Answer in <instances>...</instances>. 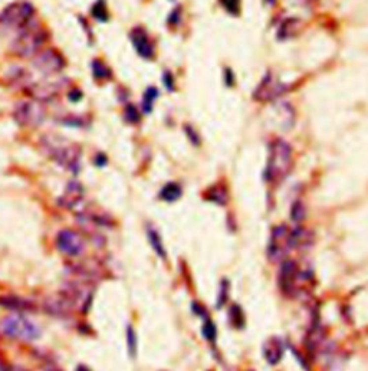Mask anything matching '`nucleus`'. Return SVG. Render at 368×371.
Listing matches in <instances>:
<instances>
[{
	"mask_svg": "<svg viewBox=\"0 0 368 371\" xmlns=\"http://www.w3.org/2000/svg\"><path fill=\"white\" fill-rule=\"evenodd\" d=\"M230 321H232L233 325H236L239 328L243 325V312L237 305H233L232 309H230Z\"/></svg>",
	"mask_w": 368,
	"mask_h": 371,
	"instance_id": "30",
	"label": "nucleus"
},
{
	"mask_svg": "<svg viewBox=\"0 0 368 371\" xmlns=\"http://www.w3.org/2000/svg\"><path fill=\"white\" fill-rule=\"evenodd\" d=\"M56 246L61 252L68 256H79L85 250V243L82 237L70 229L61 230L56 236Z\"/></svg>",
	"mask_w": 368,
	"mask_h": 371,
	"instance_id": "11",
	"label": "nucleus"
},
{
	"mask_svg": "<svg viewBox=\"0 0 368 371\" xmlns=\"http://www.w3.org/2000/svg\"><path fill=\"white\" fill-rule=\"evenodd\" d=\"M294 164V153L289 142L276 138L270 144L265 178L269 183H279L289 174Z\"/></svg>",
	"mask_w": 368,
	"mask_h": 371,
	"instance_id": "1",
	"label": "nucleus"
},
{
	"mask_svg": "<svg viewBox=\"0 0 368 371\" xmlns=\"http://www.w3.org/2000/svg\"><path fill=\"white\" fill-rule=\"evenodd\" d=\"M225 75H226V85L228 87H233L234 85V76H233V72L230 71V69H226L225 71Z\"/></svg>",
	"mask_w": 368,
	"mask_h": 371,
	"instance_id": "36",
	"label": "nucleus"
},
{
	"mask_svg": "<svg viewBox=\"0 0 368 371\" xmlns=\"http://www.w3.org/2000/svg\"><path fill=\"white\" fill-rule=\"evenodd\" d=\"M263 357L265 360L270 364L275 366L278 364L283 357V345L279 338H269L265 345H263Z\"/></svg>",
	"mask_w": 368,
	"mask_h": 371,
	"instance_id": "17",
	"label": "nucleus"
},
{
	"mask_svg": "<svg viewBox=\"0 0 368 371\" xmlns=\"http://www.w3.org/2000/svg\"><path fill=\"white\" fill-rule=\"evenodd\" d=\"M266 1H268V3H272V1H273V0H266Z\"/></svg>",
	"mask_w": 368,
	"mask_h": 371,
	"instance_id": "39",
	"label": "nucleus"
},
{
	"mask_svg": "<svg viewBox=\"0 0 368 371\" xmlns=\"http://www.w3.org/2000/svg\"><path fill=\"white\" fill-rule=\"evenodd\" d=\"M33 67L45 75H53L65 68V59L58 49L46 48L33 56Z\"/></svg>",
	"mask_w": 368,
	"mask_h": 371,
	"instance_id": "9",
	"label": "nucleus"
},
{
	"mask_svg": "<svg viewBox=\"0 0 368 371\" xmlns=\"http://www.w3.org/2000/svg\"><path fill=\"white\" fill-rule=\"evenodd\" d=\"M220 3L232 15H237L240 10V0H220Z\"/></svg>",
	"mask_w": 368,
	"mask_h": 371,
	"instance_id": "31",
	"label": "nucleus"
},
{
	"mask_svg": "<svg viewBox=\"0 0 368 371\" xmlns=\"http://www.w3.org/2000/svg\"><path fill=\"white\" fill-rule=\"evenodd\" d=\"M61 91V85L58 82H35L32 87L28 88V94L40 102L52 101L58 97Z\"/></svg>",
	"mask_w": 368,
	"mask_h": 371,
	"instance_id": "13",
	"label": "nucleus"
},
{
	"mask_svg": "<svg viewBox=\"0 0 368 371\" xmlns=\"http://www.w3.org/2000/svg\"><path fill=\"white\" fill-rule=\"evenodd\" d=\"M124 120L128 124H138L141 121V115L137 109V106L133 105V104H128V105L124 108Z\"/></svg>",
	"mask_w": 368,
	"mask_h": 371,
	"instance_id": "26",
	"label": "nucleus"
},
{
	"mask_svg": "<svg viewBox=\"0 0 368 371\" xmlns=\"http://www.w3.org/2000/svg\"><path fill=\"white\" fill-rule=\"evenodd\" d=\"M292 249L291 243V230L286 226H276L272 230L269 243H268V256L270 261L276 262L285 259L288 252Z\"/></svg>",
	"mask_w": 368,
	"mask_h": 371,
	"instance_id": "8",
	"label": "nucleus"
},
{
	"mask_svg": "<svg viewBox=\"0 0 368 371\" xmlns=\"http://www.w3.org/2000/svg\"><path fill=\"white\" fill-rule=\"evenodd\" d=\"M163 82H164L166 88L168 89V91H174V88H175L174 78H173L171 72H170V71L164 72V78H163Z\"/></svg>",
	"mask_w": 368,
	"mask_h": 371,
	"instance_id": "33",
	"label": "nucleus"
},
{
	"mask_svg": "<svg viewBox=\"0 0 368 371\" xmlns=\"http://www.w3.org/2000/svg\"><path fill=\"white\" fill-rule=\"evenodd\" d=\"M297 26H298V20L297 19H286L283 23H282V26L279 28V37L281 39H288V37H291L292 36V32L297 29Z\"/></svg>",
	"mask_w": 368,
	"mask_h": 371,
	"instance_id": "25",
	"label": "nucleus"
},
{
	"mask_svg": "<svg viewBox=\"0 0 368 371\" xmlns=\"http://www.w3.org/2000/svg\"><path fill=\"white\" fill-rule=\"evenodd\" d=\"M92 73H94V78L98 81H108L112 76V72L109 69V67L101 59L92 61Z\"/></svg>",
	"mask_w": 368,
	"mask_h": 371,
	"instance_id": "21",
	"label": "nucleus"
},
{
	"mask_svg": "<svg viewBox=\"0 0 368 371\" xmlns=\"http://www.w3.org/2000/svg\"><path fill=\"white\" fill-rule=\"evenodd\" d=\"M48 40V32L42 26L29 25L12 42V51L19 58H33Z\"/></svg>",
	"mask_w": 368,
	"mask_h": 371,
	"instance_id": "2",
	"label": "nucleus"
},
{
	"mask_svg": "<svg viewBox=\"0 0 368 371\" xmlns=\"http://www.w3.org/2000/svg\"><path fill=\"white\" fill-rule=\"evenodd\" d=\"M292 249H306L311 245V233L303 228H295L291 230Z\"/></svg>",
	"mask_w": 368,
	"mask_h": 371,
	"instance_id": "18",
	"label": "nucleus"
},
{
	"mask_svg": "<svg viewBox=\"0 0 368 371\" xmlns=\"http://www.w3.org/2000/svg\"><path fill=\"white\" fill-rule=\"evenodd\" d=\"M158 98V89L154 87H148L142 95V112L150 114L153 111V106L156 104V100Z\"/></svg>",
	"mask_w": 368,
	"mask_h": 371,
	"instance_id": "22",
	"label": "nucleus"
},
{
	"mask_svg": "<svg viewBox=\"0 0 368 371\" xmlns=\"http://www.w3.org/2000/svg\"><path fill=\"white\" fill-rule=\"evenodd\" d=\"M180 16H181V7H175L173 10V13L168 18V23L170 25H177L180 22Z\"/></svg>",
	"mask_w": 368,
	"mask_h": 371,
	"instance_id": "35",
	"label": "nucleus"
},
{
	"mask_svg": "<svg viewBox=\"0 0 368 371\" xmlns=\"http://www.w3.org/2000/svg\"><path fill=\"white\" fill-rule=\"evenodd\" d=\"M0 306L16 311V312H35L36 311V305L33 302L16 297V295L0 297Z\"/></svg>",
	"mask_w": 368,
	"mask_h": 371,
	"instance_id": "15",
	"label": "nucleus"
},
{
	"mask_svg": "<svg viewBox=\"0 0 368 371\" xmlns=\"http://www.w3.org/2000/svg\"><path fill=\"white\" fill-rule=\"evenodd\" d=\"M181 195H183V190H181L180 184L171 181V183H167V184L161 189V192H160V199L164 200V202L173 203L175 200H178V199L181 197Z\"/></svg>",
	"mask_w": 368,
	"mask_h": 371,
	"instance_id": "20",
	"label": "nucleus"
},
{
	"mask_svg": "<svg viewBox=\"0 0 368 371\" xmlns=\"http://www.w3.org/2000/svg\"><path fill=\"white\" fill-rule=\"evenodd\" d=\"M147 236H148V240H150V245L154 249V252L157 253L158 256L161 259H166L167 256V252H166V247H164V243H163V239L158 233V230L153 226H148L147 228Z\"/></svg>",
	"mask_w": 368,
	"mask_h": 371,
	"instance_id": "19",
	"label": "nucleus"
},
{
	"mask_svg": "<svg viewBox=\"0 0 368 371\" xmlns=\"http://www.w3.org/2000/svg\"><path fill=\"white\" fill-rule=\"evenodd\" d=\"M4 371H28L25 370V369H22V367H19V366H7Z\"/></svg>",
	"mask_w": 368,
	"mask_h": 371,
	"instance_id": "38",
	"label": "nucleus"
},
{
	"mask_svg": "<svg viewBox=\"0 0 368 371\" xmlns=\"http://www.w3.org/2000/svg\"><path fill=\"white\" fill-rule=\"evenodd\" d=\"M201 333H203L204 338H206L207 341H210V342H213V341L216 339L217 331H216V325L213 324V321L207 319V321L203 324V327H201Z\"/></svg>",
	"mask_w": 368,
	"mask_h": 371,
	"instance_id": "29",
	"label": "nucleus"
},
{
	"mask_svg": "<svg viewBox=\"0 0 368 371\" xmlns=\"http://www.w3.org/2000/svg\"><path fill=\"white\" fill-rule=\"evenodd\" d=\"M288 91V85L279 82L278 79H275L270 73H268L266 76H263L261 84L256 87L253 92V98L256 101H273L276 98H279L282 94H285Z\"/></svg>",
	"mask_w": 368,
	"mask_h": 371,
	"instance_id": "10",
	"label": "nucleus"
},
{
	"mask_svg": "<svg viewBox=\"0 0 368 371\" xmlns=\"http://www.w3.org/2000/svg\"><path fill=\"white\" fill-rule=\"evenodd\" d=\"M95 164L97 166H105L106 164V159L104 154H98L97 157H95Z\"/></svg>",
	"mask_w": 368,
	"mask_h": 371,
	"instance_id": "37",
	"label": "nucleus"
},
{
	"mask_svg": "<svg viewBox=\"0 0 368 371\" xmlns=\"http://www.w3.org/2000/svg\"><path fill=\"white\" fill-rule=\"evenodd\" d=\"M42 144L53 161H56L61 167L69 170L72 173H78L82 154L79 145L53 138H43Z\"/></svg>",
	"mask_w": 368,
	"mask_h": 371,
	"instance_id": "3",
	"label": "nucleus"
},
{
	"mask_svg": "<svg viewBox=\"0 0 368 371\" xmlns=\"http://www.w3.org/2000/svg\"><path fill=\"white\" fill-rule=\"evenodd\" d=\"M82 199H84V187H82V184L79 181H76V180H72V181L68 183L64 195L59 197L58 203L62 207H65V209H73V207H76L82 202Z\"/></svg>",
	"mask_w": 368,
	"mask_h": 371,
	"instance_id": "14",
	"label": "nucleus"
},
{
	"mask_svg": "<svg viewBox=\"0 0 368 371\" xmlns=\"http://www.w3.org/2000/svg\"><path fill=\"white\" fill-rule=\"evenodd\" d=\"M7 82L16 88L22 89H28L35 84L32 73L25 68H20V67H15L7 72Z\"/></svg>",
	"mask_w": 368,
	"mask_h": 371,
	"instance_id": "16",
	"label": "nucleus"
},
{
	"mask_svg": "<svg viewBox=\"0 0 368 371\" xmlns=\"http://www.w3.org/2000/svg\"><path fill=\"white\" fill-rule=\"evenodd\" d=\"M91 13H92V16L97 19V20H100V22H106V20L109 19V13H108V7H106L105 0H98V1L92 6Z\"/></svg>",
	"mask_w": 368,
	"mask_h": 371,
	"instance_id": "24",
	"label": "nucleus"
},
{
	"mask_svg": "<svg viewBox=\"0 0 368 371\" xmlns=\"http://www.w3.org/2000/svg\"><path fill=\"white\" fill-rule=\"evenodd\" d=\"M127 345H128V353L131 357H135L137 355V348H138V344H137V336H135V331L131 325L127 327Z\"/></svg>",
	"mask_w": 368,
	"mask_h": 371,
	"instance_id": "27",
	"label": "nucleus"
},
{
	"mask_svg": "<svg viewBox=\"0 0 368 371\" xmlns=\"http://www.w3.org/2000/svg\"><path fill=\"white\" fill-rule=\"evenodd\" d=\"M35 16V7L32 3L20 0L10 3L0 13V28L3 31L20 32L28 28Z\"/></svg>",
	"mask_w": 368,
	"mask_h": 371,
	"instance_id": "5",
	"label": "nucleus"
},
{
	"mask_svg": "<svg viewBox=\"0 0 368 371\" xmlns=\"http://www.w3.org/2000/svg\"><path fill=\"white\" fill-rule=\"evenodd\" d=\"M228 289H229V285L226 281H223L222 282V289H220V298L217 301V306H222L223 305V302L226 301L228 298Z\"/></svg>",
	"mask_w": 368,
	"mask_h": 371,
	"instance_id": "34",
	"label": "nucleus"
},
{
	"mask_svg": "<svg viewBox=\"0 0 368 371\" xmlns=\"http://www.w3.org/2000/svg\"><path fill=\"white\" fill-rule=\"evenodd\" d=\"M305 216H306V209H305V204L301 202V200H297L294 204H292V207H291V217H292V220H295V222H302L303 219H305Z\"/></svg>",
	"mask_w": 368,
	"mask_h": 371,
	"instance_id": "28",
	"label": "nucleus"
},
{
	"mask_svg": "<svg viewBox=\"0 0 368 371\" xmlns=\"http://www.w3.org/2000/svg\"><path fill=\"white\" fill-rule=\"evenodd\" d=\"M206 197H207V200L214 202L220 206L228 203V192L223 186H214V187L209 189V192L206 193Z\"/></svg>",
	"mask_w": 368,
	"mask_h": 371,
	"instance_id": "23",
	"label": "nucleus"
},
{
	"mask_svg": "<svg viewBox=\"0 0 368 371\" xmlns=\"http://www.w3.org/2000/svg\"><path fill=\"white\" fill-rule=\"evenodd\" d=\"M184 130H186V133H187V135H189L190 141L193 142L194 145H199V144H200V137H199L197 131L194 130L193 127H192V125H186V127H184Z\"/></svg>",
	"mask_w": 368,
	"mask_h": 371,
	"instance_id": "32",
	"label": "nucleus"
},
{
	"mask_svg": "<svg viewBox=\"0 0 368 371\" xmlns=\"http://www.w3.org/2000/svg\"><path fill=\"white\" fill-rule=\"evenodd\" d=\"M131 42L135 48L137 53L144 59H153L154 58V45L150 39L148 34L145 32V29H142L140 26L134 28L130 34Z\"/></svg>",
	"mask_w": 368,
	"mask_h": 371,
	"instance_id": "12",
	"label": "nucleus"
},
{
	"mask_svg": "<svg viewBox=\"0 0 368 371\" xmlns=\"http://www.w3.org/2000/svg\"><path fill=\"white\" fill-rule=\"evenodd\" d=\"M13 118L20 127L36 128L42 125L46 120V108L43 105V102L36 101V100L22 101L15 106Z\"/></svg>",
	"mask_w": 368,
	"mask_h": 371,
	"instance_id": "7",
	"label": "nucleus"
},
{
	"mask_svg": "<svg viewBox=\"0 0 368 371\" xmlns=\"http://www.w3.org/2000/svg\"><path fill=\"white\" fill-rule=\"evenodd\" d=\"M0 330L4 336L22 341H33L40 336L39 327L23 315H10L3 318Z\"/></svg>",
	"mask_w": 368,
	"mask_h": 371,
	"instance_id": "6",
	"label": "nucleus"
},
{
	"mask_svg": "<svg viewBox=\"0 0 368 371\" xmlns=\"http://www.w3.org/2000/svg\"><path fill=\"white\" fill-rule=\"evenodd\" d=\"M309 281H311V273L302 270L297 261L294 259L283 261L278 276L282 292H285L289 297H299V294L303 292V289L309 285Z\"/></svg>",
	"mask_w": 368,
	"mask_h": 371,
	"instance_id": "4",
	"label": "nucleus"
}]
</instances>
